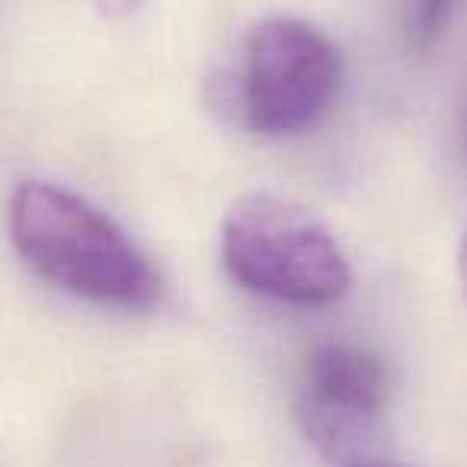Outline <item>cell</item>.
Returning <instances> with one entry per match:
<instances>
[{
    "label": "cell",
    "mask_w": 467,
    "mask_h": 467,
    "mask_svg": "<svg viewBox=\"0 0 467 467\" xmlns=\"http://www.w3.org/2000/svg\"><path fill=\"white\" fill-rule=\"evenodd\" d=\"M144 0H97V7L103 16L109 20H122V16H131L138 7H141Z\"/></svg>",
    "instance_id": "cell-6"
},
{
    "label": "cell",
    "mask_w": 467,
    "mask_h": 467,
    "mask_svg": "<svg viewBox=\"0 0 467 467\" xmlns=\"http://www.w3.org/2000/svg\"><path fill=\"white\" fill-rule=\"evenodd\" d=\"M339 80V48L320 29L292 16L263 20L244 46V122L256 135H301L327 116Z\"/></svg>",
    "instance_id": "cell-3"
},
{
    "label": "cell",
    "mask_w": 467,
    "mask_h": 467,
    "mask_svg": "<svg viewBox=\"0 0 467 467\" xmlns=\"http://www.w3.org/2000/svg\"><path fill=\"white\" fill-rule=\"evenodd\" d=\"M352 467H403V464H352Z\"/></svg>",
    "instance_id": "cell-8"
},
{
    "label": "cell",
    "mask_w": 467,
    "mask_h": 467,
    "mask_svg": "<svg viewBox=\"0 0 467 467\" xmlns=\"http://www.w3.org/2000/svg\"><path fill=\"white\" fill-rule=\"evenodd\" d=\"M458 279H461V295H464V307H467V234L458 250Z\"/></svg>",
    "instance_id": "cell-7"
},
{
    "label": "cell",
    "mask_w": 467,
    "mask_h": 467,
    "mask_svg": "<svg viewBox=\"0 0 467 467\" xmlns=\"http://www.w3.org/2000/svg\"><path fill=\"white\" fill-rule=\"evenodd\" d=\"M16 254L52 285L119 307H148L161 275L125 231L80 195L52 182H23L7 202Z\"/></svg>",
    "instance_id": "cell-1"
},
{
    "label": "cell",
    "mask_w": 467,
    "mask_h": 467,
    "mask_svg": "<svg viewBox=\"0 0 467 467\" xmlns=\"http://www.w3.org/2000/svg\"><path fill=\"white\" fill-rule=\"evenodd\" d=\"M448 10H451V0H413V14H410V39H413V46L426 48L441 33Z\"/></svg>",
    "instance_id": "cell-5"
},
{
    "label": "cell",
    "mask_w": 467,
    "mask_h": 467,
    "mask_svg": "<svg viewBox=\"0 0 467 467\" xmlns=\"http://www.w3.org/2000/svg\"><path fill=\"white\" fill-rule=\"evenodd\" d=\"M388 394L381 358L358 346L324 343L307 356L295 420L324 458L346 461L378 432Z\"/></svg>",
    "instance_id": "cell-4"
},
{
    "label": "cell",
    "mask_w": 467,
    "mask_h": 467,
    "mask_svg": "<svg viewBox=\"0 0 467 467\" xmlns=\"http://www.w3.org/2000/svg\"><path fill=\"white\" fill-rule=\"evenodd\" d=\"M221 256L241 288L285 305L327 307L352 288V266L330 227L273 192L241 195L227 208Z\"/></svg>",
    "instance_id": "cell-2"
}]
</instances>
